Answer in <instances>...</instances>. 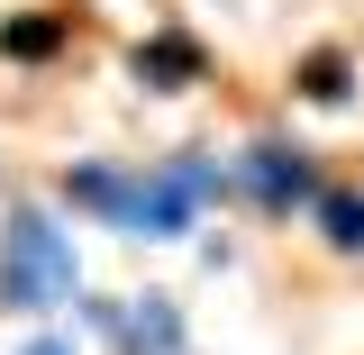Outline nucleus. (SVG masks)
<instances>
[{
	"label": "nucleus",
	"mask_w": 364,
	"mask_h": 355,
	"mask_svg": "<svg viewBox=\"0 0 364 355\" xmlns=\"http://www.w3.org/2000/svg\"><path fill=\"white\" fill-rule=\"evenodd\" d=\"M82 292V265H73V237L55 228V210H9L0 219V310H64Z\"/></svg>",
	"instance_id": "obj_1"
},
{
	"label": "nucleus",
	"mask_w": 364,
	"mask_h": 355,
	"mask_svg": "<svg viewBox=\"0 0 364 355\" xmlns=\"http://www.w3.org/2000/svg\"><path fill=\"white\" fill-rule=\"evenodd\" d=\"M228 182L264 210V219H291V210H318V164L301 155V146H282V137H255V146H237V164H228Z\"/></svg>",
	"instance_id": "obj_2"
},
{
	"label": "nucleus",
	"mask_w": 364,
	"mask_h": 355,
	"mask_svg": "<svg viewBox=\"0 0 364 355\" xmlns=\"http://www.w3.org/2000/svg\"><path fill=\"white\" fill-rule=\"evenodd\" d=\"M82 319L109 337V355H182V310L164 292H136V301H82Z\"/></svg>",
	"instance_id": "obj_3"
},
{
	"label": "nucleus",
	"mask_w": 364,
	"mask_h": 355,
	"mask_svg": "<svg viewBox=\"0 0 364 355\" xmlns=\"http://www.w3.org/2000/svg\"><path fill=\"white\" fill-rule=\"evenodd\" d=\"M128 64H136V83H146V91H191V83H200V46L182 37V28H155Z\"/></svg>",
	"instance_id": "obj_4"
},
{
	"label": "nucleus",
	"mask_w": 364,
	"mask_h": 355,
	"mask_svg": "<svg viewBox=\"0 0 364 355\" xmlns=\"http://www.w3.org/2000/svg\"><path fill=\"white\" fill-rule=\"evenodd\" d=\"M119 191H128V164H73L64 174V210H82V219H119Z\"/></svg>",
	"instance_id": "obj_5"
},
{
	"label": "nucleus",
	"mask_w": 364,
	"mask_h": 355,
	"mask_svg": "<svg viewBox=\"0 0 364 355\" xmlns=\"http://www.w3.org/2000/svg\"><path fill=\"white\" fill-rule=\"evenodd\" d=\"M64 37H73V9H37V18H9V28H0V55H9V64H46Z\"/></svg>",
	"instance_id": "obj_6"
},
{
	"label": "nucleus",
	"mask_w": 364,
	"mask_h": 355,
	"mask_svg": "<svg viewBox=\"0 0 364 355\" xmlns=\"http://www.w3.org/2000/svg\"><path fill=\"white\" fill-rule=\"evenodd\" d=\"M301 100H318V110H346V100H355V64H346L337 46H318L310 64H301Z\"/></svg>",
	"instance_id": "obj_7"
},
{
	"label": "nucleus",
	"mask_w": 364,
	"mask_h": 355,
	"mask_svg": "<svg viewBox=\"0 0 364 355\" xmlns=\"http://www.w3.org/2000/svg\"><path fill=\"white\" fill-rule=\"evenodd\" d=\"M318 237L337 246V255H364V191H318Z\"/></svg>",
	"instance_id": "obj_8"
},
{
	"label": "nucleus",
	"mask_w": 364,
	"mask_h": 355,
	"mask_svg": "<svg viewBox=\"0 0 364 355\" xmlns=\"http://www.w3.org/2000/svg\"><path fill=\"white\" fill-rule=\"evenodd\" d=\"M18 355H73V337H28Z\"/></svg>",
	"instance_id": "obj_9"
}]
</instances>
